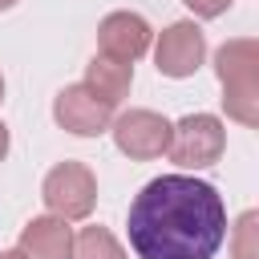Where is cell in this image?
<instances>
[{
	"mask_svg": "<svg viewBox=\"0 0 259 259\" xmlns=\"http://www.w3.org/2000/svg\"><path fill=\"white\" fill-rule=\"evenodd\" d=\"M125 231L138 259H214L227 239V202L194 174H162L134 194Z\"/></svg>",
	"mask_w": 259,
	"mask_h": 259,
	"instance_id": "obj_1",
	"label": "cell"
},
{
	"mask_svg": "<svg viewBox=\"0 0 259 259\" xmlns=\"http://www.w3.org/2000/svg\"><path fill=\"white\" fill-rule=\"evenodd\" d=\"M214 73L223 85V109L239 125H259V40L235 36L214 49Z\"/></svg>",
	"mask_w": 259,
	"mask_h": 259,
	"instance_id": "obj_2",
	"label": "cell"
},
{
	"mask_svg": "<svg viewBox=\"0 0 259 259\" xmlns=\"http://www.w3.org/2000/svg\"><path fill=\"white\" fill-rule=\"evenodd\" d=\"M227 150V125L214 113H186L170 125V150L166 158L182 170H206Z\"/></svg>",
	"mask_w": 259,
	"mask_h": 259,
	"instance_id": "obj_3",
	"label": "cell"
},
{
	"mask_svg": "<svg viewBox=\"0 0 259 259\" xmlns=\"http://www.w3.org/2000/svg\"><path fill=\"white\" fill-rule=\"evenodd\" d=\"M40 198L49 214L65 223H81L97 206V178L85 162H57L40 182Z\"/></svg>",
	"mask_w": 259,
	"mask_h": 259,
	"instance_id": "obj_4",
	"label": "cell"
},
{
	"mask_svg": "<svg viewBox=\"0 0 259 259\" xmlns=\"http://www.w3.org/2000/svg\"><path fill=\"white\" fill-rule=\"evenodd\" d=\"M170 125L158 109H125L113 117L109 134H113V146L134 158V162H154L170 150Z\"/></svg>",
	"mask_w": 259,
	"mask_h": 259,
	"instance_id": "obj_5",
	"label": "cell"
},
{
	"mask_svg": "<svg viewBox=\"0 0 259 259\" xmlns=\"http://www.w3.org/2000/svg\"><path fill=\"white\" fill-rule=\"evenodd\" d=\"M206 61V32L194 24V20H174L158 32L154 40V65L162 77H194Z\"/></svg>",
	"mask_w": 259,
	"mask_h": 259,
	"instance_id": "obj_6",
	"label": "cell"
},
{
	"mask_svg": "<svg viewBox=\"0 0 259 259\" xmlns=\"http://www.w3.org/2000/svg\"><path fill=\"white\" fill-rule=\"evenodd\" d=\"M53 121L73 138H101L113 125V105L101 101L89 85H65L53 97Z\"/></svg>",
	"mask_w": 259,
	"mask_h": 259,
	"instance_id": "obj_7",
	"label": "cell"
},
{
	"mask_svg": "<svg viewBox=\"0 0 259 259\" xmlns=\"http://www.w3.org/2000/svg\"><path fill=\"white\" fill-rule=\"evenodd\" d=\"M154 45V28L142 12H130V8H117L109 16H101L97 24V53L113 57V61H125L134 65L138 57H146Z\"/></svg>",
	"mask_w": 259,
	"mask_h": 259,
	"instance_id": "obj_8",
	"label": "cell"
},
{
	"mask_svg": "<svg viewBox=\"0 0 259 259\" xmlns=\"http://www.w3.org/2000/svg\"><path fill=\"white\" fill-rule=\"evenodd\" d=\"M16 251H24V259H69L73 251V227L57 214H36L24 223Z\"/></svg>",
	"mask_w": 259,
	"mask_h": 259,
	"instance_id": "obj_9",
	"label": "cell"
},
{
	"mask_svg": "<svg viewBox=\"0 0 259 259\" xmlns=\"http://www.w3.org/2000/svg\"><path fill=\"white\" fill-rule=\"evenodd\" d=\"M81 85H89L101 101H109V105L117 109L121 97H130V89H134V65L113 61V57H105V53H93L89 65H85V81H81Z\"/></svg>",
	"mask_w": 259,
	"mask_h": 259,
	"instance_id": "obj_10",
	"label": "cell"
},
{
	"mask_svg": "<svg viewBox=\"0 0 259 259\" xmlns=\"http://www.w3.org/2000/svg\"><path fill=\"white\" fill-rule=\"evenodd\" d=\"M69 259H130V255H125V247L117 243V235L109 227H97L93 223V227H81L73 235Z\"/></svg>",
	"mask_w": 259,
	"mask_h": 259,
	"instance_id": "obj_11",
	"label": "cell"
},
{
	"mask_svg": "<svg viewBox=\"0 0 259 259\" xmlns=\"http://www.w3.org/2000/svg\"><path fill=\"white\" fill-rule=\"evenodd\" d=\"M231 259H259V210H243L231 227Z\"/></svg>",
	"mask_w": 259,
	"mask_h": 259,
	"instance_id": "obj_12",
	"label": "cell"
},
{
	"mask_svg": "<svg viewBox=\"0 0 259 259\" xmlns=\"http://www.w3.org/2000/svg\"><path fill=\"white\" fill-rule=\"evenodd\" d=\"M182 4H186V8H190L198 20H214V16H223V12H227L235 0H182Z\"/></svg>",
	"mask_w": 259,
	"mask_h": 259,
	"instance_id": "obj_13",
	"label": "cell"
},
{
	"mask_svg": "<svg viewBox=\"0 0 259 259\" xmlns=\"http://www.w3.org/2000/svg\"><path fill=\"white\" fill-rule=\"evenodd\" d=\"M8 146H12V142H8V125H4V121H0V162H4V158H8Z\"/></svg>",
	"mask_w": 259,
	"mask_h": 259,
	"instance_id": "obj_14",
	"label": "cell"
},
{
	"mask_svg": "<svg viewBox=\"0 0 259 259\" xmlns=\"http://www.w3.org/2000/svg\"><path fill=\"white\" fill-rule=\"evenodd\" d=\"M0 259H24V251H16V247H8V251H0Z\"/></svg>",
	"mask_w": 259,
	"mask_h": 259,
	"instance_id": "obj_15",
	"label": "cell"
},
{
	"mask_svg": "<svg viewBox=\"0 0 259 259\" xmlns=\"http://www.w3.org/2000/svg\"><path fill=\"white\" fill-rule=\"evenodd\" d=\"M8 8H16V0H0V12H8Z\"/></svg>",
	"mask_w": 259,
	"mask_h": 259,
	"instance_id": "obj_16",
	"label": "cell"
},
{
	"mask_svg": "<svg viewBox=\"0 0 259 259\" xmlns=\"http://www.w3.org/2000/svg\"><path fill=\"white\" fill-rule=\"evenodd\" d=\"M0 101H4V77H0Z\"/></svg>",
	"mask_w": 259,
	"mask_h": 259,
	"instance_id": "obj_17",
	"label": "cell"
}]
</instances>
